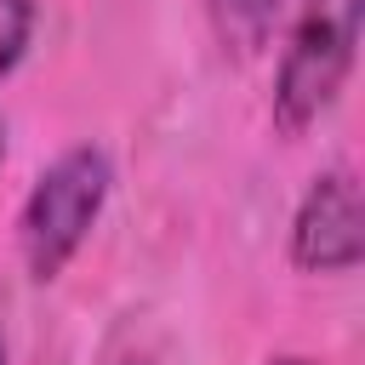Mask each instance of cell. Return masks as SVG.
<instances>
[{"label":"cell","mask_w":365,"mask_h":365,"mask_svg":"<svg viewBox=\"0 0 365 365\" xmlns=\"http://www.w3.org/2000/svg\"><path fill=\"white\" fill-rule=\"evenodd\" d=\"M108 182H114V165H108V154L97 143L63 148L34 177V188H29L23 211H17V251H23L34 279H57L74 262V251L86 245V234L103 217Z\"/></svg>","instance_id":"6da1fadb"},{"label":"cell","mask_w":365,"mask_h":365,"mask_svg":"<svg viewBox=\"0 0 365 365\" xmlns=\"http://www.w3.org/2000/svg\"><path fill=\"white\" fill-rule=\"evenodd\" d=\"M354 40H359V6H302L274 68V125L285 137H302L336 103L354 68Z\"/></svg>","instance_id":"7a4b0ae2"},{"label":"cell","mask_w":365,"mask_h":365,"mask_svg":"<svg viewBox=\"0 0 365 365\" xmlns=\"http://www.w3.org/2000/svg\"><path fill=\"white\" fill-rule=\"evenodd\" d=\"M365 257V205L348 165L319 171L291 217V262L302 274H348Z\"/></svg>","instance_id":"3957f363"},{"label":"cell","mask_w":365,"mask_h":365,"mask_svg":"<svg viewBox=\"0 0 365 365\" xmlns=\"http://www.w3.org/2000/svg\"><path fill=\"white\" fill-rule=\"evenodd\" d=\"M205 11H211V23H217L222 46L257 51V46L268 40L274 17H279V0H205Z\"/></svg>","instance_id":"277c9868"},{"label":"cell","mask_w":365,"mask_h":365,"mask_svg":"<svg viewBox=\"0 0 365 365\" xmlns=\"http://www.w3.org/2000/svg\"><path fill=\"white\" fill-rule=\"evenodd\" d=\"M34 34V0H0V80L23 63Z\"/></svg>","instance_id":"5b68a950"},{"label":"cell","mask_w":365,"mask_h":365,"mask_svg":"<svg viewBox=\"0 0 365 365\" xmlns=\"http://www.w3.org/2000/svg\"><path fill=\"white\" fill-rule=\"evenodd\" d=\"M268 365H308V359H297V354H279V359H268Z\"/></svg>","instance_id":"8992f818"},{"label":"cell","mask_w":365,"mask_h":365,"mask_svg":"<svg viewBox=\"0 0 365 365\" xmlns=\"http://www.w3.org/2000/svg\"><path fill=\"white\" fill-rule=\"evenodd\" d=\"M0 160H6V125H0Z\"/></svg>","instance_id":"52a82bcc"},{"label":"cell","mask_w":365,"mask_h":365,"mask_svg":"<svg viewBox=\"0 0 365 365\" xmlns=\"http://www.w3.org/2000/svg\"><path fill=\"white\" fill-rule=\"evenodd\" d=\"M0 365H6V342H0Z\"/></svg>","instance_id":"ba28073f"}]
</instances>
